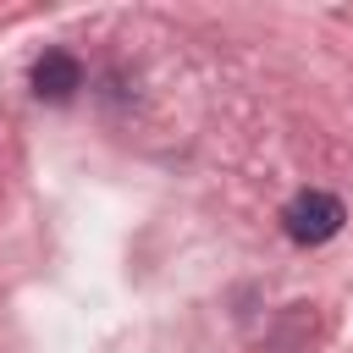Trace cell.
Masks as SVG:
<instances>
[{
	"mask_svg": "<svg viewBox=\"0 0 353 353\" xmlns=\"http://www.w3.org/2000/svg\"><path fill=\"white\" fill-rule=\"evenodd\" d=\"M342 221H347L342 199H336V193H320V188L298 193V199L281 210V226H287V237H292V243H303V248H314V243H331V237L342 232Z\"/></svg>",
	"mask_w": 353,
	"mask_h": 353,
	"instance_id": "1",
	"label": "cell"
},
{
	"mask_svg": "<svg viewBox=\"0 0 353 353\" xmlns=\"http://www.w3.org/2000/svg\"><path fill=\"white\" fill-rule=\"evenodd\" d=\"M77 88H83V61H77V55L44 50V55L33 61V94H39V99L61 105V99H72Z\"/></svg>",
	"mask_w": 353,
	"mask_h": 353,
	"instance_id": "2",
	"label": "cell"
}]
</instances>
